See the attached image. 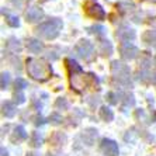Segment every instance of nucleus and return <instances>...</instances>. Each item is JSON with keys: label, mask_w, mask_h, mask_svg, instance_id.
Listing matches in <instances>:
<instances>
[{"label": "nucleus", "mask_w": 156, "mask_h": 156, "mask_svg": "<svg viewBox=\"0 0 156 156\" xmlns=\"http://www.w3.org/2000/svg\"><path fill=\"white\" fill-rule=\"evenodd\" d=\"M27 72L33 79L44 82V80L49 79L52 75L51 65H48L42 59H28L27 61Z\"/></svg>", "instance_id": "f257e3e1"}, {"label": "nucleus", "mask_w": 156, "mask_h": 156, "mask_svg": "<svg viewBox=\"0 0 156 156\" xmlns=\"http://www.w3.org/2000/svg\"><path fill=\"white\" fill-rule=\"evenodd\" d=\"M61 30H62L61 20H59V18H51V20H48V21L40 24L38 28H37V33H38V35L44 37V38H47V40H54V38L58 37Z\"/></svg>", "instance_id": "f03ea898"}, {"label": "nucleus", "mask_w": 156, "mask_h": 156, "mask_svg": "<svg viewBox=\"0 0 156 156\" xmlns=\"http://www.w3.org/2000/svg\"><path fill=\"white\" fill-rule=\"evenodd\" d=\"M111 72L115 80H118V83L121 84H129L131 83V75H129V68L125 63L118 61H114L111 63Z\"/></svg>", "instance_id": "7ed1b4c3"}, {"label": "nucleus", "mask_w": 156, "mask_h": 156, "mask_svg": "<svg viewBox=\"0 0 156 156\" xmlns=\"http://www.w3.org/2000/svg\"><path fill=\"white\" fill-rule=\"evenodd\" d=\"M75 49H76V54L79 55L80 58L86 59V61H89V59L93 58V54H94V48H93V45L86 40L80 41V42L76 45Z\"/></svg>", "instance_id": "20e7f679"}, {"label": "nucleus", "mask_w": 156, "mask_h": 156, "mask_svg": "<svg viewBox=\"0 0 156 156\" xmlns=\"http://www.w3.org/2000/svg\"><path fill=\"white\" fill-rule=\"evenodd\" d=\"M100 149L101 152L105 153L107 156H117L118 155V145L113 139H103L101 141V145H100Z\"/></svg>", "instance_id": "39448f33"}, {"label": "nucleus", "mask_w": 156, "mask_h": 156, "mask_svg": "<svg viewBox=\"0 0 156 156\" xmlns=\"http://www.w3.org/2000/svg\"><path fill=\"white\" fill-rule=\"evenodd\" d=\"M120 51H121V56L124 59H134L138 55V48L131 42H124L120 47Z\"/></svg>", "instance_id": "423d86ee"}, {"label": "nucleus", "mask_w": 156, "mask_h": 156, "mask_svg": "<svg viewBox=\"0 0 156 156\" xmlns=\"http://www.w3.org/2000/svg\"><path fill=\"white\" fill-rule=\"evenodd\" d=\"M86 11H87V14L91 16V17H94L96 20H103L104 16H105V13L101 9V6L97 4V3H94V2H90V3L87 4Z\"/></svg>", "instance_id": "0eeeda50"}, {"label": "nucleus", "mask_w": 156, "mask_h": 156, "mask_svg": "<svg viewBox=\"0 0 156 156\" xmlns=\"http://www.w3.org/2000/svg\"><path fill=\"white\" fill-rule=\"evenodd\" d=\"M117 37H118L120 40L128 42L129 40H134L135 38V31L132 28H129V27H121V28L117 31Z\"/></svg>", "instance_id": "6e6552de"}, {"label": "nucleus", "mask_w": 156, "mask_h": 156, "mask_svg": "<svg viewBox=\"0 0 156 156\" xmlns=\"http://www.w3.org/2000/svg\"><path fill=\"white\" fill-rule=\"evenodd\" d=\"M42 17H44V11L40 7H37V6H33V7L27 11V20L31 23L40 21Z\"/></svg>", "instance_id": "1a4fd4ad"}, {"label": "nucleus", "mask_w": 156, "mask_h": 156, "mask_svg": "<svg viewBox=\"0 0 156 156\" xmlns=\"http://www.w3.org/2000/svg\"><path fill=\"white\" fill-rule=\"evenodd\" d=\"M82 138H83L86 145H93L94 139L97 138V131L93 129V128H89V129H86L83 134H82Z\"/></svg>", "instance_id": "9d476101"}, {"label": "nucleus", "mask_w": 156, "mask_h": 156, "mask_svg": "<svg viewBox=\"0 0 156 156\" xmlns=\"http://www.w3.org/2000/svg\"><path fill=\"white\" fill-rule=\"evenodd\" d=\"M76 73L79 72H73L72 73V79H70V82H72V86L76 89V90H83L84 89V77L82 76V75H79L77 76Z\"/></svg>", "instance_id": "9b49d317"}, {"label": "nucleus", "mask_w": 156, "mask_h": 156, "mask_svg": "<svg viewBox=\"0 0 156 156\" xmlns=\"http://www.w3.org/2000/svg\"><path fill=\"white\" fill-rule=\"evenodd\" d=\"M3 115L7 117V118H11V117L16 115V105L10 101L3 103Z\"/></svg>", "instance_id": "f8f14e48"}, {"label": "nucleus", "mask_w": 156, "mask_h": 156, "mask_svg": "<svg viewBox=\"0 0 156 156\" xmlns=\"http://www.w3.org/2000/svg\"><path fill=\"white\" fill-rule=\"evenodd\" d=\"M27 47H28V49L31 52H34V54H38V52L42 51V44H41L38 40H34V38L28 41Z\"/></svg>", "instance_id": "ddd939ff"}, {"label": "nucleus", "mask_w": 156, "mask_h": 156, "mask_svg": "<svg viewBox=\"0 0 156 156\" xmlns=\"http://www.w3.org/2000/svg\"><path fill=\"white\" fill-rule=\"evenodd\" d=\"M100 117H101L104 121H111L114 118V114L108 107H101V108H100Z\"/></svg>", "instance_id": "4468645a"}, {"label": "nucleus", "mask_w": 156, "mask_h": 156, "mask_svg": "<svg viewBox=\"0 0 156 156\" xmlns=\"http://www.w3.org/2000/svg\"><path fill=\"white\" fill-rule=\"evenodd\" d=\"M144 41H145L148 45H156V33L155 31H149L145 34L144 37Z\"/></svg>", "instance_id": "2eb2a0df"}, {"label": "nucleus", "mask_w": 156, "mask_h": 156, "mask_svg": "<svg viewBox=\"0 0 156 156\" xmlns=\"http://www.w3.org/2000/svg\"><path fill=\"white\" fill-rule=\"evenodd\" d=\"M44 142V138L41 136L38 132H34L33 134V138H31V145L33 146H41Z\"/></svg>", "instance_id": "dca6fc26"}, {"label": "nucleus", "mask_w": 156, "mask_h": 156, "mask_svg": "<svg viewBox=\"0 0 156 156\" xmlns=\"http://www.w3.org/2000/svg\"><path fill=\"white\" fill-rule=\"evenodd\" d=\"M101 52L104 55H110L113 52V47H111V42H110V41H103L101 42Z\"/></svg>", "instance_id": "f3484780"}, {"label": "nucleus", "mask_w": 156, "mask_h": 156, "mask_svg": "<svg viewBox=\"0 0 156 156\" xmlns=\"http://www.w3.org/2000/svg\"><path fill=\"white\" fill-rule=\"evenodd\" d=\"M14 132H16L17 139H26L27 138V132H26V129H24L23 127H17L14 129Z\"/></svg>", "instance_id": "a211bd4d"}, {"label": "nucleus", "mask_w": 156, "mask_h": 156, "mask_svg": "<svg viewBox=\"0 0 156 156\" xmlns=\"http://www.w3.org/2000/svg\"><path fill=\"white\" fill-rule=\"evenodd\" d=\"M9 83H10V75L9 73H2V89H7Z\"/></svg>", "instance_id": "6ab92c4d"}, {"label": "nucleus", "mask_w": 156, "mask_h": 156, "mask_svg": "<svg viewBox=\"0 0 156 156\" xmlns=\"http://www.w3.org/2000/svg\"><path fill=\"white\" fill-rule=\"evenodd\" d=\"M7 24L11 27H18L20 21H18V18L16 16H7Z\"/></svg>", "instance_id": "aec40b11"}, {"label": "nucleus", "mask_w": 156, "mask_h": 156, "mask_svg": "<svg viewBox=\"0 0 156 156\" xmlns=\"http://www.w3.org/2000/svg\"><path fill=\"white\" fill-rule=\"evenodd\" d=\"M16 87H17L18 90H23L24 87H27V82L24 79H21V77H18V79L16 80Z\"/></svg>", "instance_id": "412c9836"}, {"label": "nucleus", "mask_w": 156, "mask_h": 156, "mask_svg": "<svg viewBox=\"0 0 156 156\" xmlns=\"http://www.w3.org/2000/svg\"><path fill=\"white\" fill-rule=\"evenodd\" d=\"M89 30H91L90 33H93V34H103L104 33V27H101V26H93V27H90Z\"/></svg>", "instance_id": "4be33fe9"}, {"label": "nucleus", "mask_w": 156, "mask_h": 156, "mask_svg": "<svg viewBox=\"0 0 156 156\" xmlns=\"http://www.w3.org/2000/svg\"><path fill=\"white\" fill-rule=\"evenodd\" d=\"M49 121H51L52 124H59L62 121V117L59 115V114H56V113H54L51 117H49Z\"/></svg>", "instance_id": "5701e85b"}, {"label": "nucleus", "mask_w": 156, "mask_h": 156, "mask_svg": "<svg viewBox=\"0 0 156 156\" xmlns=\"http://www.w3.org/2000/svg\"><path fill=\"white\" fill-rule=\"evenodd\" d=\"M14 98H16V101H17V104H21V103H24V100H26V98H24V94L20 93V91L14 94Z\"/></svg>", "instance_id": "b1692460"}, {"label": "nucleus", "mask_w": 156, "mask_h": 156, "mask_svg": "<svg viewBox=\"0 0 156 156\" xmlns=\"http://www.w3.org/2000/svg\"><path fill=\"white\" fill-rule=\"evenodd\" d=\"M55 105H56V107H62V108H68V101H66L65 98H59Z\"/></svg>", "instance_id": "393cba45"}, {"label": "nucleus", "mask_w": 156, "mask_h": 156, "mask_svg": "<svg viewBox=\"0 0 156 156\" xmlns=\"http://www.w3.org/2000/svg\"><path fill=\"white\" fill-rule=\"evenodd\" d=\"M10 47H13V51H20V44H18V41L16 40H10V44H9Z\"/></svg>", "instance_id": "a878e982"}, {"label": "nucleus", "mask_w": 156, "mask_h": 156, "mask_svg": "<svg viewBox=\"0 0 156 156\" xmlns=\"http://www.w3.org/2000/svg\"><path fill=\"white\" fill-rule=\"evenodd\" d=\"M37 125H40V124H44V120H42V118H41V117H38V118H37Z\"/></svg>", "instance_id": "bb28decb"}, {"label": "nucleus", "mask_w": 156, "mask_h": 156, "mask_svg": "<svg viewBox=\"0 0 156 156\" xmlns=\"http://www.w3.org/2000/svg\"><path fill=\"white\" fill-rule=\"evenodd\" d=\"M11 2H13V3H14V4H17V6H20V4H21V2H23V0H11Z\"/></svg>", "instance_id": "cd10ccee"}, {"label": "nucleus", "mask_w": 156, "mask_h": 156, "mask_svg": "<svg viewBox=\"0 0 156 156\" xmlns=\"http://www.w3.org/2000/svg\"><path fill=\"white\" fill-rule=\"evenodd\" d=\"M2 153H3V156H7V152L4 151V148H2Z\"/></svg>", "instance_id": "c85d7f7f"}, {"label": "nucleus", "mask_w": 156, "mask_h": 156, "mask_svg": "<svg viewBox=\"0 0 156 156\" xmlns=\"http://www.w3.org/2000/svg\"><path fill=\"white\" fill-rule=\"evenodd\" d=\"M152 80H153V82H155V83H156V75H155V76L152 77Z\"/></svg>", "instance_id": "c756f323"}, {"label": "nucleus", "mask_w": 156, "mask_h": 156, "mask_svg": "<svg viewBox=\"0 0 156 156\" xmlns=\"http://www.w3.org/2000/svg\"><path fill=\"white\" fill-rule=\"evenodd\" d=\"M155 63H156V56H155Z\"/></svg>", "instance_id": "7c9ffc66"}, {"label": "nucleus", "mask_w": 156, "mask_h": 156, "mask_svg": "<svg viewBox=\"0 0 156 156\" xmlns=\"http://www.w3.org/2000/svg\"><path fill=\"white\" fill-rule=\"evenodd\" d=\"M49 156H52V155H49Z\"/></svg>", "instance_id": "2f4dec72"}]
</instances>
